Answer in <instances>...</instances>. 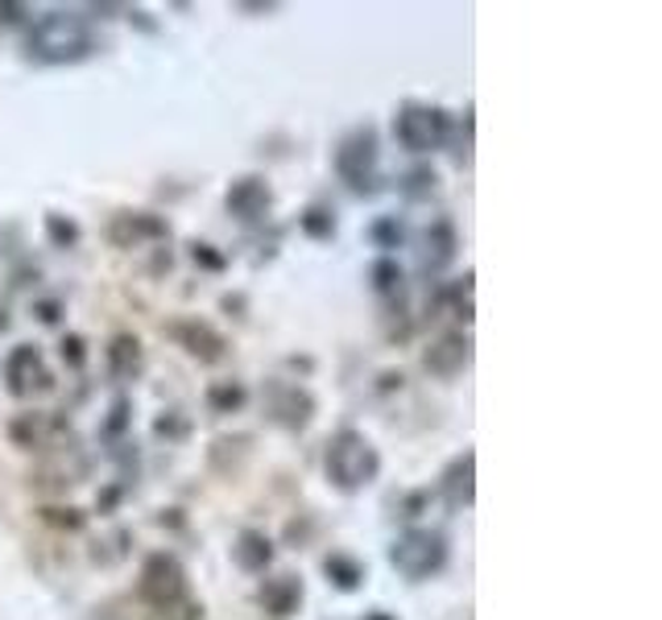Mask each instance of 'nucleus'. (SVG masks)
Wrapping results in <instances>:
<instances>
[{
  "instance_id": "1",
  "label": "nucleus",
  "mask_w": 662,
  "mask_h": 620,
  "mask_svg": "<svg viewBox=\"0 0 662 620\" xmlns=\"http://www.w3.org/2000/svg\"><path fill=\"white\" fill-rule=\"evenodd\" d=\"M95 55V30L92 21L76 9H50L42 13L30 34H25V58L42 67H71Z\"/></svg>"
},
{
  "instance_id": "2",
  "label": "nucleus",
  "mask_w": 662,
  "mask_h": 620,
  "mask_svg": "<svg viewBox=\"0 0 662 620\" xmlns=\"http://www.w3.org/2000/svg\"><path fill=\"white\" fill-rule=\"evenodd\" d=\"M323 471H327L332 489L357 496V492H364L369 484H378L381 452L373 447V438L364 431L344 426V431L332 434L327 447H323Z\"/></svg>"
},
{
  "instance_id": "3",
  "label": "nucleus",
  "mask_w": 662,
  "mask_h": 620,
  "mask_svg": "<svg viewBox=\"0 0 662 620\" xmlns=\"http://www.w3.org/2000/svg\"><path fill=\"white\" fill-rule=\"evenodd\" d=\"M448 563H452V542H448L443 529L410 526V529H402L394 538V546H390V566L410 583L435 580Z\"/></svg>"
},
{
  "instance_id": "4",
  "label": "nucleus",
  "mask_w": 662,
  "mask_h": 620,
  "mask_svg": "<svg viewBox=\"0 0 662 620\" xmlns=\"http://www.w3.org/2000/svg\"><path fill=\"white\" fill-rule=\"evenodd\" d=\"M452 129H455L452 113L439 108V104H427V100H406V104H397L394 113L397 145L406 153H415V157L443 150L452 141Z\"/></svg>"
},
{
  "instance_id": "5",
  "label": "nucleus",
  "mask_w": 662,
  "mask_h": 620,
  "mask_svg": "<svg viewBox=\"0 0 662 620\" xmlns=\"http://www.w3.org/2000/svg\"><path fill=\"white\" fill-rule=\"evenodd\" d=\"M137 600L146 604V608H153L158 617H166L178 604H187L190 580L183 559L171 554V550H153L150 559L141 563V575H137Z\"/></svg>"
},
{
  "instance_id": "6",
  "label": "nucleus",
  "mask_w": 662,
  "mask_h": 620,
  "mask_svg": "<svg viewBox=\"0 0 662 620\" xmlns=\"http://www.w3.org/2000/svg\"><path fill=\"white\" fill-rule=\"evenodd\" d=\"M336 174L352 195H378L381 190V141L373 125L357 129L336 145Z\"/></svg>"
},
{
  "instance_id": "7",
  "label": "nucleus",
  "mask_w": 662,
  "mask_h": 620,
  "mask_svg": "<svg viewBox=\"0 0 662 620\" xmlns=\"http://www.w3.org/2000/svg\"><path fill=\"white\" fill-rule=\"evenodd\" d=\"M4 389L25 401V397H38L55 389V373L46 369L38 343H18L9 356H4Z\"/></svg>"
},
{
  "instance_id": "8",
  "label": "nucleus",
  "mask_w": 662,
  "mask_h": 620,
  "mask_svg": "<svg viewBox=\"0 0 662 620\" xmlns=\"http://www.w3.org/2000/svg\"><path fill=\"white\" fill-rule=\"evenodd\" d=\"M315 410H320V401H315V394H311L306 385H299V381H274L269 394H265L269 422L290 434L306 431V426L315 422Z\"/></svg>"
},
{
  "instance_id": "9",
  "label": "nucleus",
  "mask_w": 662,
  "mask_h": 620,
  "mask_svg": "<svg viewBox=\"0 0 662 620\" xmlns=\"http://www.w3.org/2000/svg\"><path fill=\"white\" fill-rule=\"evenodd\" d=\"M166 336H171L190 360H199V364H220V360L228 356V336L216 323L199 319V315H178V319H171L166 323Z\"/></svg>"
},
{
  "instance_id": "10",
  "label": "nucleus",
  "mask_w": 662,
  "mask_h": 620,
  "mask_svg": "<svg viewBox=\"0 0 662 620\" xmlns=\"http://www.w3.org/2000/svg\"><path fill=\"white\" fill-rule=\"evenodd\" d=\"M224 207L236 224H265L269 211H274V187L265 174H236L224 190Z\"/></svg>"
},
{
  "instance_id": "11",
  "label": "nucleus",
  "mask_w": 662,
  "mask_h": 620,
  "mask_svg": "<svg viewBox=\"0 0 662 620\" xmlns=\"http://www.w3.org/2000/svg\"><path fill=\"white\" fill-rule=\"evenodd\" d=\"M108 241L125 253L146 245H166L171 224H166V215H153V211H116L108 220Z\"/></svg>"
},
{
  "instance_id": "12",
  "label": "nucleus",
  "mask_w": 662,
  "mask_h": 620,
  "mask_svg": "<svg viewBox=\"0 0 662 620\" xmlns=\"http://www.w3.org/2000/svg\"><path fill=\"white\" fill-rule=\"evenodd\" d=\"M468 364H473V339L464 336V331H443L422 352V369L431 376H439V381H455Z\"/></svg>"
},
{
  "instance_id": "13",
  "label": "nucleus",
  "mask_w": 662,
  "mask_h": 620,
  "mask_svg": "<svg viewBox=\"0 0 662 620\" xmlns=\"http://www.w3.org/2000/svg\"><path fill=\"white\" fill-rule=\"evenodd\" d=\"M306 600V583L303 575H294V571H278V575H265L262 587H257V604H262V612H269L274 620H286L294 617Z\"/></svg>"
},
{
  "instance_id": "14",
  "label": "nucleus",
  "mask_w": 662,
  "mask_h": 620,
  "mask_svg": "<svg viewBox=\"0 0 662 620\" xmlns=\"http://www.w3.org/2000/svg\"><path fill=\"white\" fill-rule=\"evenodd\" d=\"M460 257V232H455V224L448 220V215H435L431 224H427V232H422V248H418V265H422V273H431V278H439L448 265Z\"/></svg>"
},
{
  "instance_id": "15",
  "label": "nucleus",
  "mask_w": 662,
  "mask_h": 620,
  "mask_svg": "<svg viewBox=\"0 0 662 620\" xmlns=\"http://www.w3.org/2000/svg\"><path fill=\"white\" fill-rule=\"evenodd\" d=\"M62 431H67V422L42 410L18 413V418L9 422V438H13V447H21V452H55V438Z\"/></svg>"
},
{
  "instance_id": "16",
  "label": "nucleus",
  "mask_w": 662,
  "mask_h": 620,
  "mask_svg": "<svg viewBox=\"0 0 662 620\" xmlns=\"http://www.w3.org/2000/svg\"><path fill=\"white\" fill-rule=\"evenodd\" d=\"M439 496L448 508H473L476 505V452H460L439 476Z\"/></svg>"
},
{
  "instance_id": "17",
  "label": "nucleus",
  "mask_w": 662,
  "mask_h": 620,
  "mask_svg": "<svg viewBox=\"0 0 662 620\" xmlns=\"http://www.w3.org/2000/svg\"><path fill=\"white\" fill-rule=\"evenodd\" d=\"M104 364H108V376H113L116 385H129L137 376L146 373V348H141V339L132 336V331H116L108 339V348H104Z\"/></svg>"
},
{
  "instance_id": "18",
  "label": "nucleus",
  "mask_w": 662,
  "mask_h": 620,
  "mask_svg": "<svg viewBox=\"0 0 662 620\" xmlns=\"http://www.w3.org/2000/svg\"><path fill=\"white\" fill-rule=\"evenodd\" d=\"M274 554H278V546H274V538L265 529H241L232 538V563L245 575H265L274 566Z\"/></svg>"
},
{
  "instance_id": "19",
  "label": "nucleus",
  "mask_w": 662,
  "mask_h": 620,
  "mask_svg": "<svg viewBox=\"0 0 662 620\" xmlns=\"http://www.w3.org/2000/svg\"><path fill=\"white\" fill-rule=\"evenodd\" d=\"M323 575H327V583H332L336 592H344V596L360 592L364 580H369L364 563H360L357 554H348V550H332V554L323 559Z\"/></svg>"
},
{
  "instance_id": "20",
  "label": "nucleus",
  "mask_w": 662,
  "mask_h": 620,
  "mask_svg": "<svg viewBox=\"0 0 662 620\" xmlns=\"http://www.w3.org/2000/svg\"><path fill=\"white\" fill-rule=\"evenodd\" d=\"M204 406H208L216 418L241 413L248 406V385L245 381H211L208 389H204Z\"/></svg>"
},
{
  "instance_id": "21",
  "label": "nucleus",
  "mask_w": 662,
  "mask_h": 620,
  "mask_svg": "<svg viewBox=\"0 0 662 620\" xmlns=\"http://www.w3.org/2000/svg\"><path fill=\"white\" fill-rule=\"evenodd\" d=\"M299 232L306 241H315V245H332L336 232H340V220H336V211L327 203H311L299 211Z\"/></svg>"
},
{
  "instance_id": "22",
  "label": "nucleus",
  "mask_w": 662,
  "mask_h": 620,
  "mask_svg": "<svg viewBox=\"0 0 662 620\" xmlns=\"http://www.w3.org/2000/svg\"><path fill=\"white\" fill-rule=\"evenodd\" d=\"M190 431H195V422H190V413L178 410V406H171V410H162L158 418H153V438H162L166 447H178V443H187Z\"/></svg>"
},
{
  "instance_id": "23",
  "label": "nucleus",
  "mask_w": 662,
  "mask_h": 620,
  "mask_svg": "<svg viewBox=\"0 0 662 620\" xmlns=\"http://www.w3.org/2000/svg\"><path fill=\"white\" fill-rule=\"evenodd\" d=\"M397 190L410 199V203H427L431 195H439V169L435 166H410L402 174Z\"/></svg>"
},
{
  "instance_id": "24",
  "label": "nucleus",
  "mask_w": 662,
  "mask_h": 620,
  "mask_svg": "<svg viewBox=\"0 0 662 620\" xmlns=\"http://www.w3.org/2000/svg\"><path fill=\"white\" fill-rule=\"evenodd\" d=\"M402 282H406V273H402V265L394 257H378V261L369 265V285H373V294L381 299H397L402 294Z\"/></svg>"
},
{
  "instance_id": "25",
  "label": "nucleus",
  "mask_w": 662,
  "mask_h": 620,
  "mask_svg": "<svg viewBox=\"0 0 662 620\" xmlns=\"http://www.w3.org/2000/svg\"><path fill=\"white\" fill-rule=\"evenodd\" d=\"M42 227H46V241H50L55 248H76L79 241H83V227H79V220L62 215V211H46Z\"/></svg>"
},
{
  "instance_id": "26",
  "label": "nucleus",
  "mask_w": 662,
  "mask_h": 620,
  "mask_svg": "<svg viewBox=\"0 0 662 620\" xmlns=\"http://www.w3.org/2000/svg\"><path fill=\"white\" fill-rule=\"evenodd\" d=\"M443 311L448 315H455V319H464V323H473V273H464L460 282L452 285H443Z\"/></svg>"
},
{
  "instance_id": "27",
  "label": "nucleus",
  "mask_w": 662,
  "mask_h": 620,
  "mask_svg": "<svg viewBox=\"0 0 662 620\" xmlns=\"http://www.w3.org/2000/svg\"><path fill=\"white\" fill-rule=\"evenodd\" d=\"M369 241L390 257L394 248L406 245V224H402L397 215H381V220H373V227H369Z\"/></svg>"
},
{
  "instance_id": "28",
  "label": "nucleus",
  "mask_w": 662,
  "mask_h": 620,
  "mask_svg": "<svg viewBox=\"0 0 662 620\" xmlns=\"http://www.w3.org/2000/svg\"><path fill=\"white\" fill-rule=\"evenodd\" d=\"M132 422V401L125 394L116 397L113 406H108V418H104V426H100V434L108 438V443H116V438H125V431H129Z\"/></svg>"
},
{
  "instance_id": "29",
  "label": "nucleus",
  "mask_w": 662,
  "mask_h": 620,
  "mask_svg": "<svg viewBox=\"0 0 662 620\" xmlns=\"http://www.w3.org/2000/svg\"><path fill=\"white\" fill-rule=\"evenodd\" d=\"M187 248H190V261L199 265V269H208V273H224L228 269V257L216 245H208V241H190Z\"/></svg>"
},
{
  "instance_id": "30",
  "label": "nucleus",
  "mask_w": 662,
  "mask_h": 620,
  "mask_svg": "<svg viewBox=\"0 0 662 620\" xmlns=\"http://www.w3.org/2000/svg\"><path fill=\"white\" fill-rule=\"evenodd\" d=\"M58 356H62V364H67V369L83 373V369H88V339H83V336H62V343H58Z\"/></svg>"
},
{
  "instance_id": "31",
  "label": "nucleus",
  "mask_w": 662,
  "mask_h": 620,
  "mask_svg": "<svg viewBox=\"0 0 662 620\" xmlns=\"http://www.w3.org/2000/svg\"><path fill=\"white\" fill-rule=\"evenodd\" d=\"M42 522L58 529H83L88 513H83V508H42Z\"/></svg>"
},
{
  "instance_id": "32",
  "label": "nucleus",
  "mask_w": 662,
  "mask_h": 620,
  "mask_svg": "<svg viewBox=\"0 0 662 620\" xmlns=\"http://www.w3.org/2000/svg\"><path fill=\"white\" fill-rule=\"evenodd\" d=\"M34 17V4H21V0H0V25H25Z\"/></svg>"
},
{
  "instance_id": "33",
  "label": "nucleus",
  "mask_w": 662,
  "mask_h": 620,
  "mask_svg": "<svg viewBox=\"0 0 662 620\" xmlns=\"http://www.w3.org/2000/svg\"><path fill=\"white\" fill-rule=\"evenodd\" d=\"M34 315H38L46 327H55L58 319H62V302L58 299H42V302H34Z\"/></svg>"
},
{
  "instance_id": "34",
  "label": "nucleus",
  "mask_w": 662,
  "mask_h": 620,
  "mask_svg": "<svg viewBox=\"0 0 662 620\" xmlns=\"http://www.w3.org/2000/svg\"><path fill=\"white\" fill-rule=\"evenodd\" d=\"M162 620H204V604H195V600L178 604V608H174V612H166Z\"/></svg>"
},
{
  "instance_id": "35",
  "label": "nucleus",
  "mask_w": 662,
  "mask_h": 620,
  "mask_svg": "<svg viewBox=\"0 0 662 620\" xmlns=\"http://www.w3.org/2000/svg\"><path fill=\"white\" fill-rule=\"evenodd\" d=\"M360 620H397L394 612H385V608H373V612H364Z\"/></svg>"
}]
</instances>
